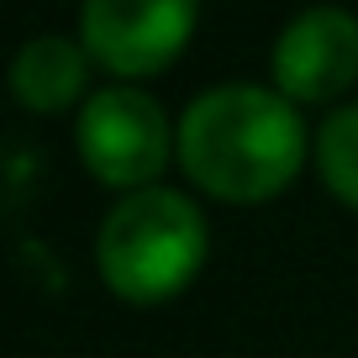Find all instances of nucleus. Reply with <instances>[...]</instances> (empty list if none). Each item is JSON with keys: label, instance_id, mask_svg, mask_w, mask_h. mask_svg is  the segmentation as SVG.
Listing matches in <instances>:
<instances>
[{"label": "nucleus", "instance_id": "f257e3e1", "mask_svg": "<svg viewBox=\"0 0 358 358\" xmlns=\"http://www.w3.org/2000/svg\"><path fill=\"white\" fill-rule=\"evenodd\" d=\"M179 169L195 190L227 206L274 201L306 164V127L295 101L264 85H216L185 106L174 127Z\"/></svg>", "mask_w": 358, "mask_h": 358}, {"label": "nucleus", "instance_id": "f03ea898", "mask_svg": "<svg viewBox=\"0 0 358 358\" xmlns=\"http://www.w3.org/2000/svg\"><path fill=\"white\" fill-rule=\"evenodd\" d=\"M211 232L201 206L185 190L148 185L111 206L95 237V264L116 301L127 306H164L206 268Z\"/></svg>", "mask_w": 358, "mask_h": 358}, {"label": "nucleus", "instance_id": "7ed1b4c3", "mask_svg": "<svg viewBox=\"0 0 358 358\" xmlns=\"http://www.w3.org/2000/svg\"><path fill=\"white\" fill-rule=\"evenodd\" d=\"M74 148L85 169L101 179L106 190H148L169 164V116L164 106L132 85H106L85 101L74 122Z\"/></svg>", "mask_w": 358, "mask_h": 358}, {"label": "nucleus", "instance_id": "20e7f679", "mask_svg": "<svg viewBox=\"0 0 358 358\" xmlns=\"http://www.w3.org/2000/svg\"><path fill=\"white\" fill-rule=\"evenodd\" d=\"M201 0H79V43L116 79L164 74L195 32Z\"/></svg>", "mask_w": 358, "mask_h": 358}, {"label": "nucleus", "instance_id": "39448f33", "mask_svg": "<svg viewBox=\"0 0 358 358\" xmlns=\"http://www.w3.org/2000/svg\"><path fill=\"white\" fill-rule=\"evenodd\" d=\"M274 90L295 106H327L358 79V16L343 6L301 11L274 43Z\"/></svg>", "mask_w": 358, "mask_h": 358}, {"label": "nucleus", "instance_id": "423d86ee", "mask_svg": "<svg viewBox=\"0 0 358 358\" xmlns=\"http://www.w3.org/2000/svg\"><path fill=\"white\" fill-rule=\"evenodd\" d=\"M85 74H90V53L85 43H69V37H32L22 43L11 64V95L37 116H58L85 95Z\"/></svg>", "mask_w": 358, "mask_h": 358}, {"label": "nucleus", "instance_id": "0eeeda50", "mask_svg": "<svg viewBox=\"0 0 358 358\" xmlns=\"http://www.w3.org/2000/svg\"><path fill=\"white\" fill-rule=\"evenodd\" d=\"M316 174L322 185L358 211V106H337L316 132Z\"/></svg>", "mask_w": 358, "mask_h": 358}]
</instances>
